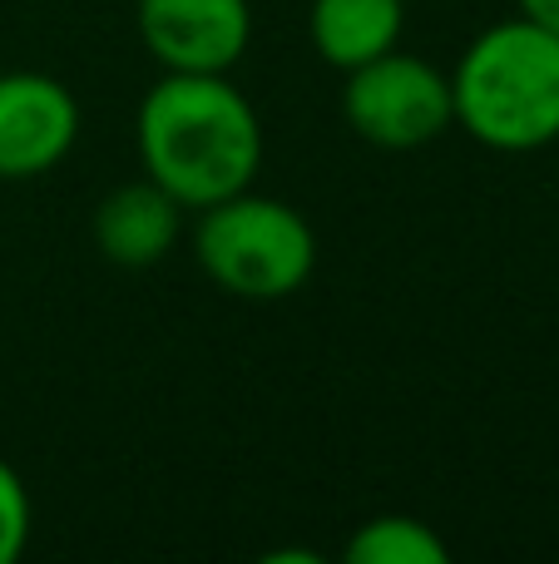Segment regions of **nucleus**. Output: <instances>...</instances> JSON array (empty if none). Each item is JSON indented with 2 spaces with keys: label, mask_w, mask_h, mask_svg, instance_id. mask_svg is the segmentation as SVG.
Returning a JSON list of instances; mask_svg holds the SVG:
<instances>
[{
  "label": "nucleus",
  "mask_w": 559,
  "mask_h": 564,
  "mask_svg": "<svg viewBox=\"0 0 559 564\" xmlns=\"http://www.w3.org/2000/svg\"><path fill=\"white\" fill-rule=\"evenodd\" d=\"M134 149L184 208H208L253 188L263 169V119L228 75H158L134 115Z\"/></svg>",
  "instance_id": "nucleus-1"
},
{
  "label": "nucleus",
  "mask_w": 559,
  "mask_h": 564,
  "mask_svg": "<svg viewBox=\"0 0 559 564\" xmlns=\"http://www.w3.org/2000/svg\"><path fill=\"white\" fill-rule=\"evenodd\" d=\"M456 129L495 154L559 144V35L525 15L495 20L451 69Z\"/></svg>",
  "instance_id": "nucleus-2"
},
{
  "label": "nucleus",
  "mask_w": 559,
  "mask_h": 564,
  "mask_svg": "<svg viewBox=\"0 0 559 564\" xmlns=\"http://www.w3.org/2000/svg\"><path fill=\"white\" fill-rule=\"evenodd\" d=\"M194 258L204 278L228 297L283 302L313 278L317 234L293 204L243 188L223 204L198 208Z\"/></svg>",
  "instance_id": "nucleus-3"
},
{
  "label": "nucleus",
  "mask_w": 559,
  "mask_h": 564,
  "mask_svg": "<svg viewBox=\"0 0 559 564\" xmlns=\"http://www.w3.org/2000/svg\"><path fill=\"white\" fill-rule=\"evenodd\" d=\"M342 119L372 149H426L456 129L451 75L396 45L342 75Z\"/></svg>",
  "instance_id": "nucleus-4"
},
{
  "label": "nucleus",
  "mask_w": 559,
  "mask_h": 564,
  "mask_svg": "<svg viewBox=\"0 0 559 564\" xmlns=\"http://www.w3.org/2000/svg\"><path fill=\"white\" fill-rule=\"evenodd\" d=\"M134 25L164 75H228L248 55V0H139Z\"/></svg>",
  "instance_id": "nucleus-5"
},
{
  "label": "nucleus",
  "mask_w": 559,
  "mask_h": 564,
  "mask_svg": "<svg viewBox=\"0 0 559 564\" xmlns=\"http://www.w3.org/2000/svg\"><path fill=\"white\" fill-rule=\"evenodd\" d=\"M79 139V99L65 79L40 69L0 75V184L45 178Z\"/></svg>",
  "instance_id": "nucleus-6"
},
{
  "label": "nucleus",
  "mask_w": 559,
  "mask_h": 564,
  "mask_svg": "<svg viewBox=\"0 0 559 564\" xmlns=\"http://www.w3.org/2000/svg\"><path fill=\"white\" fill-rule=\"evenodd\" d=\"M95 248L105 263L114 268H154L174 253L178 234H184V204L168 198L154 178H134V184L109 188L95 204Z\"/></svg>",
  "instance_id": "nucleus-7"
},
{
  "label": "nucleus",
  "mask_w": 559,
  "mask_h": 564,
  "mask_svg": "<svg viewBox=\"0 0 559 564\" xmlns=\"http://www.w3.org/2000/svg\"><path fill=\"white\" fill-rule=\"evenodd\" d=\"M402 30L406 0H313L307 6V40H313L317 59L342 75L396 50Z\"/></svg>",
  "instance_id": "nucleus-8"
},
{
  "label": "nucleus",
  "mask_w": 559,
  "mask_h": 564,
  "mask_svg": "<svg viewBox=\"0 0 559 564\" xmlns=\"http://www.w3.org/2000/svg\"><path fill=\"white\" fill-rule=\"evenodd\" d=\"M347 564H446L451 545L416 516H372L347 535Z\"/></svg>",
  "instance_id": "nucleus-9"
},
{
  "label": "nucleus",
  "mask_w": 559,
  "mask_h": 564,
  "mask_svg": "<svg viewBox=\"0 0 559 564\" xmlns=\"http://www.w3.org/2000/svg\"><path fill=\"white\" fill-rule=\"evenodd\" d=\"M30 525H35L30 490H25V480H20V470L0 456V564H15L25 555Z\"/></svg>",
  "instance_id": "nucleus-10"
},
{
  "label": "nucleus",
  "mask_w": 559,
  "mask_h": 564,
  "mask_svg": "<svg viewBox=\"0 0 559 564\" xmlns=\"http://www.w3.org/2000/svg\"><path fill=\"white\" fill-rule=\"evenodd\" d=\"M515 6H520L525 20H535V25H545L559 35V0H515Z\"/></svg>",
  "instance_id": "nucleus-11"
}]
</instances>
